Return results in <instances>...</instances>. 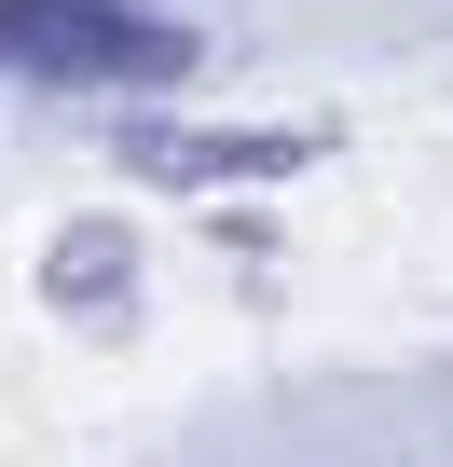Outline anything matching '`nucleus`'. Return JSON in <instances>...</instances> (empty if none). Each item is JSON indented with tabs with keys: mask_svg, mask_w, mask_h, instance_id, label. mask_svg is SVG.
<instances>
[{
	"mask_svg": "<svg viewBox=\"0 0 453 467\" xmlns=\"http://www.w3.org/2000/svg\"><path fill=\"white\" fill-rule=\"evenodd\" d=\"M42 289H56V317L124 330V317H138V234H124V220H69L56 262H42Z\"/></svg>",
	"mask_w": 453,
	"mask_h": 467,
	"instance_id": "nucleus-3",
	"label": "nucleus"
},
{
	"mask_svg": "<svg viewBox=\"0 0 453 467\" xmlns=\"http://www.w3.org/2000/svg\"><path fill=\"white\" fill-rule=\"evenodd\" d=\"M0 83L42 97H179L192 28L138 15V0H0Z\"/></svg>",
	"mask_w": 453,
	"mask_h": 467,
	"instance_id": "nucleus-1",
	"label": "nucleus"
},
{
	"mask_svg": "<svg viewBox=\"0 0 453 467\" xmlns=\"http://www.w3.org/2000/svg\"><path fill=\"white\" fill-rule=\"evenodd\" d=\"M110 151H124V179H165V192H220V179H303L316 165V138L303 124H110Z\"/></svg>",
	"mask_w": 453,
	"mask_h": 467,
	"instance_id": "nucleus-2",
	"label": "nucleus"
}]
</instances>
